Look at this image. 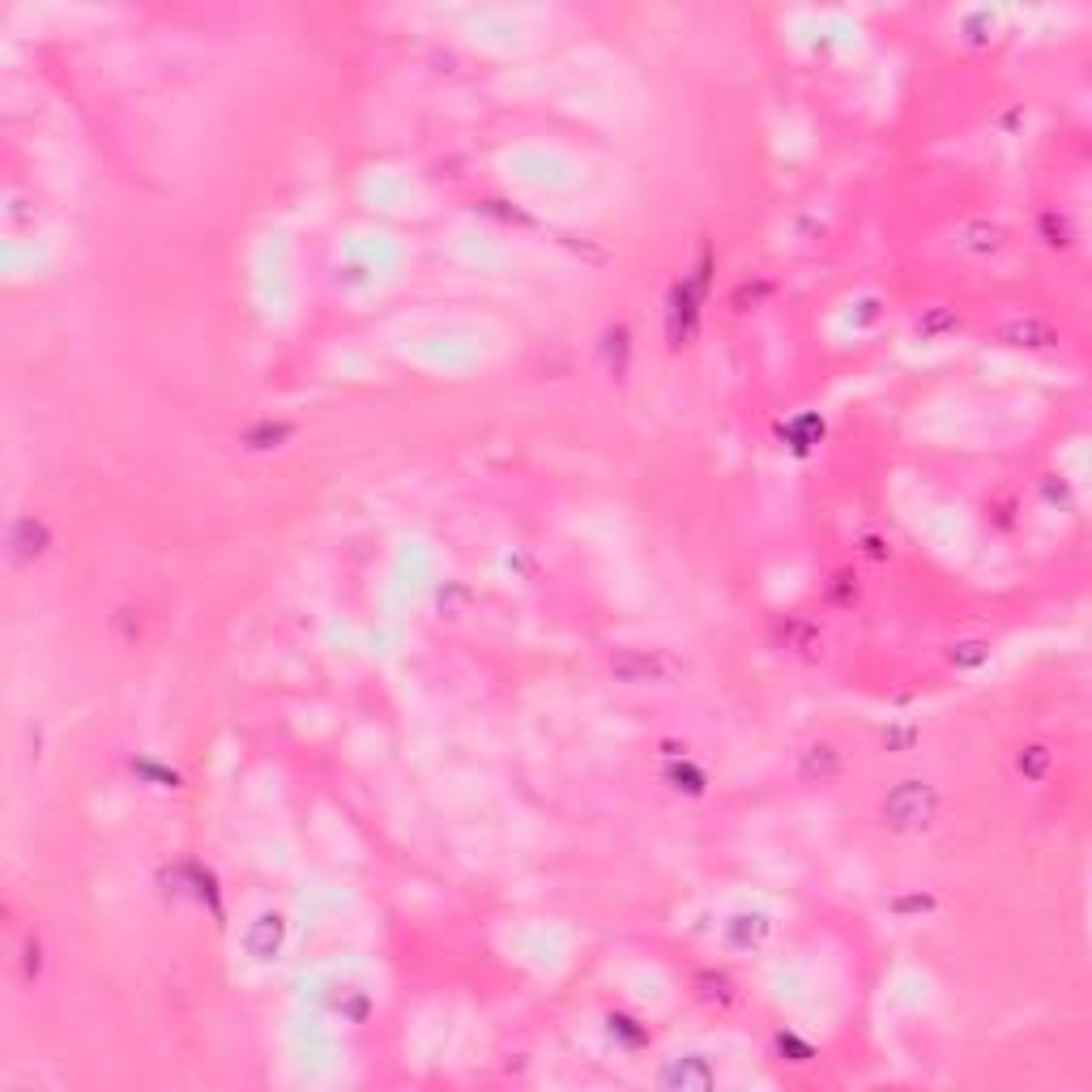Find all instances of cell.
<instances>
[{
	"label": "cell",
	"instance_id": "6da1fadb",
	"mask_svg": "<svg viewBox=\"0 0 1092 1092\" xmlns=\"http://www.w3.org/2000/svg\"><path fill=\"white\" fill-rule=\"evenodd\" d=\"M879 811H883V824L892 832H918V828H930L935 811H939V794L930 781H900Z\"/></svg>",
	"mask_w": 1092,
	"mask_h": 1092
},
{
	"label": "cell",
	"instance_id": "7a4b0ae2",
	"mask_svg": "<svg viewBox=\"0 0 1092 1092\" xmlns=\"http://www.w3.org/2000/svg\"><path fill=\"white\" fill-rule=\"evenodd\" d=\"M610 675L628 687H645V683H670L679 675V666L661 649H619L610 657Z\"/></svg>",
	"mask_w": 1092,
	"mask_h": 1092
},
{
	"label": "cell",
	"instance_id": "3957f363",
	"mask_svg": "<svg viewBox=\"0 0 1092 1092\" xmlns=\"http://www.w3.org/2000/svg\"><path fill=\"white\" fill-rule=\"evenodd\" d=\"M657 1084L679 1092H704L717 1084V1071L708 1067V1058H700V1054H679V1058H670L657 1071Z\"/></svg>",
	"mask_w": 1092,
	"mask_h": 1092
},
{
	"label": "cell",
	"instance_id": "277c9868",
	"mask_svg": "<svg viewBox=\"0 0 1092 1092\" xmlns=\"http://www.w3.org/2000/svg\"><path fill=\"white\" fill-rule=\"evenodd\" d=\"M956 248H960L965 256L986 261V256H998V252L1007 248V231L990 218H969L960 231H956Z\"/></svg>",
	"mask_w": 1092,
	"mask_h": 1092
},
{
	"label": "cell",
	"instance_id": "5b68a950",
	"mask_svg": "<svg viewBox=\"0 0 1092 1092\" xmlns=\"http://www.w3.org/2000/svg\"><path fill=\"white\" fill-rule=\"evenodd\" d=\"M48 521H39V516H18L13 521V530H9V559L13 563H30L34 555H43L48 551Z\"/></svg>",
	"mask_w": 1092,
	"mask_h": 1092
},
{
	"label": "cell",
	"instance_id": "8992f818",
	"mask_svg": "<svg viewBox=\"0 0 1092 1092\" xmlns=\"http://www.w3.org/2000/svg\"><path fill=\"white\" fill-rule=\"evenodd\" d=\"M998 341L1028 346V350H1050V346H1058V333H1054V325H1045L1037 316H1019V320H1007L998 329Z\"/></svg>",
	"mask_w": 1092,
	"mask_h": 1092
},
{
	"label": "cell",
	"instance_id": "52a82bcc",
	"mask_svg": "<svg viewBox=\"0 0 1092 1092\" xmlns=\"http://www.w3.org/2000/svg\"><path fill=\"white\" fill-rule=\"evenodd\" d=\"M282 939H286V922H282L278 913H261V918L252 922V930L243 935L252 960H273V956L282 951Z\"/></svg>",
	"mask_w": 1092,
	"mask_h": 1092
},
{
	"label": "cell",
	"instance_id": "ba28073f",
	"mask_svg": "<svg viewBox=\"0 0 1092 1092\" xmlns=\"http://www.w3.org/2000/svg\"><path fill=\"white\" fill-rule=\"evenodd\" d=\"M768 935H773V922H768L764 913H734V918L726 922V939H729V947H738V951L764 947Z\"/></svg>",
	"mask_w": 1092,
	"mask_h": 1092
},
{
	"label": "cell",
	"instance_id": "9c48e42d",
	"mask_svg": "<svg viewBox=\"0 0 1092 1092\" xmlns=\"http://www.w3.org/2000/svg\"><path fill=\"white\" fill-rule=\"evenodd\" d=\"M960 329V316L951 312V308H930V312L918 320V333L922 338H943V333H956Z\"/></svg>",
	"mask_w": 1092,
	"mask_h": 1092
},
{
	"label": "cell",
	"instance_id": "30bf717a",
	"mask_svg": "<svg viewBox=\"0 0 1092 1092\" xmlns=\"http://www.w3.org/2000/svg\"><path fill=\"white\" fill-rule=\"evenodd\" d=\"M802 773L806 777H832V773H841V760H836V752L832 747H811L806 752V760H802Z\"/></svg>",
	"mask_w": 1092,
	"mask_h": 1092
},
{
	"label": "cell",
	"instance_id": "8fae6325",
	"mask_svg": "<svg viewBox=\"0 0 1092 1092\" xmlns=\"http://www.w3.org/2000/svg\"><path fill=\"white\" fill-rule=\"evenodd\" d=\"M286 436H291V423H261V427H252L243 436V444L256 448V453H265V448H278V439H286Z\"/></svg>",
	"mask_w": 1092,
	"mask_h": 1092
},
{
	"label": "cell",
	"instance_id": "7c38bea8",
	"mask_svg": "<svg viewBox=\"0 0 1092 1092\" xmlns=\"http://www.w3.org/2000/svg\"><path fill=\"white\" fill-rule=\"evenodd\" d=\"M696 986H700V998H708V1003H734V986H729L726 973H700L696 977Z\"/></svg>",
	"mask_w": 1092,
	"mask_h": 1092
},
{
	"label": "cell",
	"instance_id": "4fadbf2b",
	"mask_svg": "<svg viewBox=\"0 0 1092 1092\" xmlns=\"http://www.w3.org/2000/svg\"><path fill=\"white\" fill-rule=\"evenodd\" d=\"M781 636H785V645L798 649V653H815V649H820V631L806 628V623H790Z\"/></svg>",
	"mask_w": 1092,
	"mask_h": 1092
},
{
	"label": "cell",
	"instance_id": "5bb4252c",
	"mask_svg": "<svg viewBox=\"0 0 1092 1092\" xmlns=\"http://www.w3.org/2000/svg\"><path fill=\"white\" fill-rule=\"evenodd\" d=\"M1042 231H1045V243H1050V248H1071V240H1075V235H1071V222L1058 218V214H1045Z\"/></svg>",
	"mask_w": 1092,
	"mask_h": 1092
},
{
	"label": "cell",
	"instance_id": "9a60e30c",
	"mask_svg": "<svg viewBox=\"0 0 1092 1092\" xmlns=\"http://www.w3.org/2000/svg\"><path fill=\"white\" fill-rule=\"evenodd\" d=\"M1045 768H1050V752H1045V747L1019 752V773H1024V777H1045Z\"/></svg>",
	"mask_w": 1092,
	"mask_h": 1092
},
{
	"label": "cell",
	"instance_id": "2e32d148",
	"mask_svg": "<svg viewBox=\"0 0 1092 1092\" xmlns=\"http://www.w3.org/2000/svg\"><path fill=\"white\" fill-rule=\"evenodd\" d=\"M986 661V645L981 640H965L951 649V666H981Z\"/></svg>",
	"mask_w": 1092,
	"mask_h": 1092
},
{
	"label": "cell",
	"instance_id": "e0dca14e",
	"mask_svg": "<svg viewBox=\"0 0 1092 1092\" xmlns=\"http://www.w3.org/2000/svg\"><path fill=\"white\" fill-rule=\"evenodd\" d=\"M666 777L675 781V790H687V794H700L704 790V773H696L691 764L687 768H666Z\"/></svg>",
	"mask_w": 1092,
	"mask_h": 1092
},
{
	"label": "cell",
	"instance_id": "ac0fdd59",
	"mask_svg": "<svg viewBox=\"0 0 1092 1092\" xmlns=\"http://www.w3.org/2000/svg\"><path fill=\"white\" fill-rule=\"evenodd\" d=\"M905 909H935V900H930V897H909V900H897V913H905Z\"/></svg>",
	"mask_w": 1092,
	"mask_h": 1092
}]
</instances>
